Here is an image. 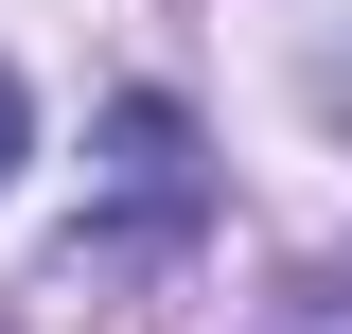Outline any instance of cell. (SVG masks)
Here are the masks:
<instances>
[{"label":"cell","instance_id":"cell-1","mask_svg":"<svg viewBox=\"0 0 352 334\" xmlns=\"http://www.w3.org/2000/svg\"><path fill=\"white\" fill-rule=\"evenodd\" d=\"M176 211H194V124L141 88V106H106V229H176Z\"/></svg>","mask_w":352,"mask_h":334},{"label":"cell","instance_id":"cell-2","mask_svg":"<svg viewBox=\"0 0 352 334\" xmlns=\"http://www.w3.org/2000/svg\"><path fill=\"white\" fill-rule=\"evenodd\" d=\"M282 334H352V264H317V282H300V317H282Z\"/></svg>","mask_w":352,"mask_h":334},{"label":"cell","instance_id":"cell-3","mask_svg":"<svg viewBox=\"0 0 352 334\" xmlns=\"http://www.w3.org/2000/svg\"><path fill=\"white\" fill-rule=\"evenodd\" d=\"M18 141H36V106H18V71H0V176H18Z\"/></svg>","mask_w":352,"mask_h":334}]
</instances>
